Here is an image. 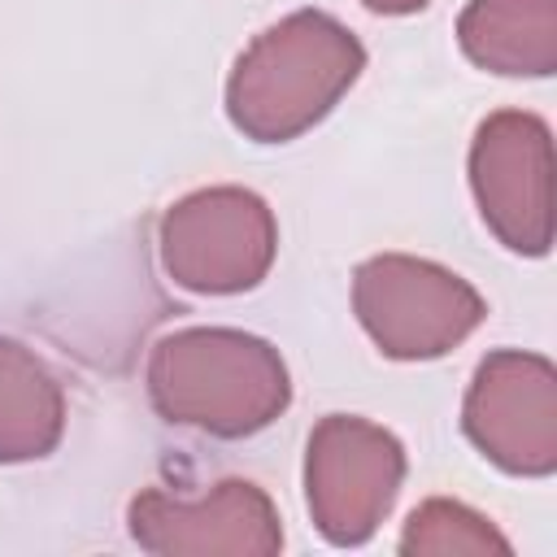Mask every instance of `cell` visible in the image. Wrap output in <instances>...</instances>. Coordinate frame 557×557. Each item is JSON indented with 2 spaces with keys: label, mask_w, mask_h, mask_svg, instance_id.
<instances>
[{
  "label": "cell",
  "mask_w": 557,
  "mask_h": 557,
  "mask_svg": "<svg viewBox=\"0 0 557 557\" xmlns=\"http://www.w3.org/2000/svg\"><path fill=\"white\" fill-rule=\"evenodd\" d=\"M553 0H474L461 17V48L492 65L496 74H548L553 70V30H535L531 39H518L513 30L527 26V17L548 13Z\"/></svg>",
  "instance_id": "obj_6"
},
{
  "label": "cell",
  "mask_w": 557,
  "mask_h": 557,
  "mask_svg": "<svg viewBox=\"0 0 557 557\" xmlns=\"http://www.w3.org/2000/svg\"><path fill=\"white\" fill-rule=\"evenodd\" d=\"M361 65L366 52L352 30L326 13H292L235 61L226 87L231 122L261 144H283L313 126Z\"/></svg>",
  "instance_id": "obj_1"
},
{
  "label": "cell",
  "mask_w": 557,
  "mask_h": 557,
  "mask_svg": "<svg viewBox=\"0 0 557 557\" xmlns=\"http://www.w3.org/2000/svg\"><path fill=\"white\" fill-rule=\"evenodd\" d=\"M370 9H379V13H413V9H422L426 0H366Z\"/></svg>",
  "instance_id": "obj_8"
},
{
  "label": "cell",
  "mask_w": 557,
  "mask_h": 557,
  "mask_svg": "<svg viewBox=\"0 0 557 557\" xmlns=\"http://www.w3.org/2000/svg\"><path fill=\"white\" fill-rule=\"evenodd\" d=\"M361 326L387 357H440L479 326L483 300L448 270L409 257H374L357 270Z\"/></svg>",
  "instance_id": "obj_2"
},
{
  "label": "cell",
  "mask_w": 557,
  "mask_h": 557,
  "mask_svg": "<svg viewBox=\"0 0 557 557\" xmlns=\"http://www.w3.org/2000/svg\"><path fill=\"white\" fill-rule=\"evenodd\" d=\"M522 366L518 352H496L479 366L474 392L466 400V435L513 474H548L553 470V440L522 426Z\"/></svg>",
  "instance_id": "obj_5"
},
{
  "label": "cell",
  "mask_w": 557,
  "mask_h": 557,
  "mask_svg": "<svg viewBox=\"0 0 557 557\" xmlns=\"http://www.w3.org/2000/svg\"><path fill=\"white\" fill-rule=\"evenodd\" d=\"M0 409L9 413L26 457H44L57 444V435H61V392H57L52 374L22 348L9 361V374H4V387H0Z\"/></svg>",
  "instance_id": "obj_7"
},
{
  "label": "cell",
  "mask_w": 557,
  "mask_h": 557,
  "mask_svg": "<svg viewBox=\"0 0 557 557\" xmlns=\"http://www.w3.org/2000/svg\"><path fill=\"white\" fill-rule=\"evenodd\" d=\"M178 218L213 235V248L191 257L174 283L191 292H248L261 283L270 257H274V222L270 209L252 191L218 187V191H196L183 205H174Z\"/></svg>",
  "instance_id": "obj_3"
},
{
  "label": "cell",
  "mask_w": 557,
  "mask_h": 557,
  "mask_svg": "<svg viewBox=\"0 0 557 557\" xmlns=\"http://www.w3.org/2000/svg\"><path fill=\"white\" fill-rule=\"evenodd\" d=\"M548 144V126L531 113H496L492 122L479 126L474 139V196L483 205V222H492V231L518 248V252H535L531 235H527V209H522V170L527 157L535 148Z\"/></svg>",
  "instance_id": "obj_4"
}]
</instances>
